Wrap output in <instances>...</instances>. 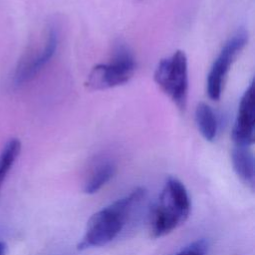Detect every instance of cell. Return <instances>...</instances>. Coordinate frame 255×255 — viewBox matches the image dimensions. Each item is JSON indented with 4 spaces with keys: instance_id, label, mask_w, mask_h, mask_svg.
Returning <instances> with one entry per match:
<instances>
[{
    "instance_id": "cell-11",
    "label": "cell",
    "mask_w": 255,
    "mask_h": 255,
    "mask_svg": "<svg viewBox=\"0 0 255 255\" xmlns=\"http://www.w3.org/2000/svg\"><path fill=\"white\" fill-rule=\"evenodd\" d=\"M20 151L21 141L18 138L13 137L6 142L2 151L0 152V189Z\"/></svg>"
},
{
    "instance_id": "cell-5",
    "label": "cell",
    "mask_w": 255,
    "mask_h": 255,
    "mask_svg": "<svg viewBox=\"0 0 255 255\" xmlns=\"http://www.w3.org/2000/svg\"><path fill=\"white\" fill-rule=\"evenodd\" d=\"M135 71V61L131 52L123 44L117 45L110 63L98 64L88 75L85 83L90 91H101L128 83Z\"/></svg>"
},
{
    "instance_id": "cell-13",
    "label": "cell",
    "mask_w": 255,
    "mask_h": 255,
    "mask_svg": "<svg viewBox=\"0 0 255 255\" xmlns=\"http://www.w3.org/2000/svg\"><path fill=\"white\" fill-rule=\"evenodd\" d=\"M6 250H7L6 244L0 241V255H6Z\"/></svg>"
},
{
    "instance_id": "cell-9",
    "label": "cell",
    "mask_w": 255,
    "mask_h": 255,
    "mask_svg": "<svg viewBox=\"0 0 255 255\" xmlns=\"http://www.w3.org/2000/svg\"><path fill=\"white\" fill-rule=\"evenodd\" d=\"M116 165L112 161H104L98 164L88 175L83 185V191L87 194L98 192L115 175Z\"/></svg>"
},
{
    "instance_id": "cell-2",
    "label": "cell",
    "mask_w": 255,
    "mask_h": 255,
    "mask_svg": "<svg viewBox=\"0 0 255 255\" xmlns=\"http://www.w3.org/2000/svg\"><path fill=\"white\" fill-rule=\"evenodd\" d=\"M190 209V198L184 184L174 176L167 177L157 200L150 208V236L159 238L172 232L186 221Z\"/></svg>"
},
{
    "instance_id": "cell-14",
    "label": "cell",
    "mask_w": 255,
    "mask_h": 255,
    "mask_svg": "<svg viewBox=\"0 0 255 255\" xmlns=\"http://www.w3.org/2000/svg\"><path fill=\"white\" fill-rule=\"evenodd\" d=\"M137 1H141V0H137Z\"/></svg>"
},
{
    "instance_id": "cell-12",
    "label": "cell",
    "mask_w": 255,
    "mask_h": 255,
    "mask_svg": "<svg viewBox=\"0 0 255 255\" xmlns=\"http://www.w3.org/2000/svg\"><path fill=\"white\" fill-rule=\"evenodd\" d=\"M208 249V243L204 239H198L186 247H184L182 250H180L175 255H206Z\"/></svg>"
},
{
    "instance_id": "cell-7",
    "label": "cell",
    "mask_w": 255,
    "mask_h": 255,
    "mask_svg": "<svg viewBox=\"0 0 255 255\" xmlns=\"http://www.w3.org/2000/svg\"><path fill=\"white\" fill-rule=\"evenodd\" d=\"M255 128V94L254 84L250 83L241 97L237 117L232 129L235 145L250 146L254 142Z\"/></svg>"
},
{
    "instance_id": "cell-6",
    "label": "cell",
    "mask_w": 255,
    "mask_h": 255,
    "mask_svg": "<svg viewBox=\"0 0 255 255\" xmlns=\"http://www.w3.org/2000/svg\"><path fill=\"white\" fill-rule=\"evenodd\" d=\"M247 41L248 33L244 29L238 30L227 40L217 58L214 60L206 81V91L211 100H219L230 66L245 47Z\"/></svg>"
},
{
    "instance_id": "cell-3",
    "label": "cell",
    "mask_w": 255,
    "mask_h": 255,
    "mask_svg": "<svg viewBox=\"0 0 255 255\" xmlns=\"http://www.w3.org/2000/svg\"><path fill=\"white\" fill-rule=\"evenodd\" d=\"M153 79L177 109L184 111L188 95V70L185 53L177 50L170 57L160 60L155 68Z\"/></svg>"
},
{
    "instance_id": "cell-10",
    "label": "cell",
    "mask_w": 255,
    "mask_h": 255,
    "mask_svg": "<svg viewBox=\"0 0 255 255\" xmlns=\"http://www.w3.org/2000/svg\"><path fill=\"white\" fill-rule=\"evenodd\" d=\"M195 122L202 136L212 141L217 134L218 124L213 110L205 103H199L195 109Z\"/></svg>"
},
{
    "instance_id": "cell-1",
    "label": "cell",
    "mask_w": 255,
    "mask_h": 255,
    "mask_svg": "<svg viewBox=\"0 0 255 255\" xmlns=\"http://www.w3.org/2000/svg\"><path fill=\"white\" fill-rule=\"evenodd\" d=\"M145 189L137 187L128 195L94 213L87 222L79 250L101 247L115 239L124 228L129 215L145 196Z\"/></svg>"
},
{
    "instance_id": "cell-8",
    "label": "cell",
    "mask_w": 255,
    "mask_h": 255,
    "mask_svg": "<svg viewBox=\"0 0 255 255\" xmlns=\"http://www.w3.org/2000/svg\"><path fill=\"white\" fill-rule=\"evenodd\" d=\"M231 160L233 169L238 175V177L250 185L252 188L254 186V156L249 146L235 145L231 152Z\"/></svg>"
},
{
    "instance_id": "cell-4",
    "label": "cell",
    "mask_w": 255,
    "mask_h": 255,
    "mask_svg": "<svg viewBox=\"0 0 255 255\" xmlns=\"http://www.w3.org/2000/svg\"><path fill=\"white\" fill-rule=\"evenodd\" d=\"M59 43V32L56 26L49 25L41 42L32 45L20 58L11 76V86L20 88L32 81L50 62Z\"/></svg>"
}]
</instances>
